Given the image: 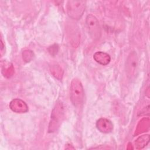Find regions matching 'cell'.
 <instances>
[{"label": "cell", "instance_id": "6da1fadb", "mask_svg": "<svg viewBox=\"0 0 150 150\" xmlns=\"http://www.w3.org/2000/svg\"><path fill=\"white\" fill-rule=\"evenodd\" d=\"M70 100L73 104L76 107H80L84 101V91L81 81L78 79H74L70 84Z\"/></svg>", "mask_w": 150, "mask_h": 150}, {"label": "cell", "instance_id": "7a4b0ae2", "mask_svg": "<svg viewBox=\"0 0 150 150\" xmlns=\"http://www.w3.org/2000/svg\"><path fill=\"white\" fill-rule=\"evenodd\" d=\"M86 1H69L67 4L68 15L74 19H79L85 11Z\"/></svg>", "mask_w": 150, "mask_h": 150}, {"label": "cell", "instance_id": "3957f363", "mask_svg": "<svg viewBox=\"0 0 150 150\" xmlns=\"http://www.w3.org/2000/svg\"><path fill=\"white\" fill-rule=\"evenodd\" d=\"M86 26L90 37L94 40L98 39L101 36V28L97 18L91 15H88L86 18Z\"/></svg>", "mask_w": 150, "mask_h": 150}, {"label": "cell", "instance_id": "277c9868", "mask_svg": "<svg viewBox=\"0 0 150 150\" xmlns=\"http://www.w3.org/2000/svg\"><path fill=\"white\" fill-rule=\"evenodd\" d=\"M63 117V107L61 102L57 103L51 114L49 131L54 132L59 127Z\"/></svg>", "mask_w": 150, "mask_h": 150}, {"label": "cell", "instance_id": "5b68a950", "mask_svg": "<svg viewBox=\"0 0 150 150\" xmlns=\"http://www.w3.org/2000/svg\"><path fill=\"white\" fill-rule=\"evenodd\" d=\"M138 60L137 53L132 52L128 55L125 64V71L128 79L131 80L135 79L138 73Z\"/></svg>", "mask_w": 150, "mask_h": 150}, {"label": "cell", "instance_id": "8992f818", "mask_svg": "<svg viewBox=\"0 0 150 150\" xmlns=\"http://www.w3.org/2000/svg\"><path fill=\"white\" fill-rule=\"evenodd\" d=\"M11 109L16 112H25L28 110L26 104L21 100L15 99L13 100L9 104Z\"/></svg>", "mask_w": 150, "mask_h": 150}, {"label": "cell", "instance_id": "52a82bcc", "mask_svg": "<svg viewBox=\"0 0 150 150\" xmlns=\"http://www.w3.org/2000/svg\"><path fill=\"white\" fill-rule=\"evenodd\" d=\"M98 129L104 133H108L111 132L113 128V125L112 122L105 118H100L98 120L96 124Z\"/></svg>", "mask_w": 150, "mask_h": 150}, {"label": "cell", "instance_id": "ba28073f", "mask_svg": "<svg viewBox=\"0 0 150 150\" xmlns=\"http://www.w3.org/2000/svg\"><path fill=\"white\" fill-rule=\"evenodd\" d=\"M93 58L97 63L103 65L107 64L111 60L109 54L103 52H97L95 53L93 56Z\"/></svg>", "mask_w": 150, "mask_h": 150}, {"label": "cell", "instance_id": "9c48e42d", "mask_svg": "<svg viewBox=\"0 0 150 150\" xmlns=\"http://www.w3.org/2000/svg\"><path fill=\"white\" fill-rule=\"evenodd\" d=\"M149 135H142V137L138 138L135 142V144L137 146H139L138 147V149H141L144 148L145 146H146L149 142Z\"/></svg>", "mask_w": 150, "mask_h": 150}, {"label": "cell", "instance_id": "30bf717a", "mask_svg": "<svg viewBox=\"0 0 150 150\" xmlns=\"http://www.w3.org/2000/svg\"><path fill=\"white\" fill-rule=\"evenodd\" d=\"M49 49H51V50H49L51 54H53V53H54V54H56L58 51V46L57 45H54L52 46H50Z\"/></svg>", "mask_w": 150, "mask_h": 150}]
</instances>
